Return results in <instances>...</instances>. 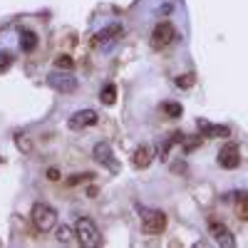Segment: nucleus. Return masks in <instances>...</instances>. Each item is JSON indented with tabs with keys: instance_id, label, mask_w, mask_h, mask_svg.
I'll return each mask as SVG.
<instances>
[{
	"instance_id": "nucleus-5",
	"label": "nucleus",
	"mask_w": 248,
	"mask_h": 248,
	"mask_svg": "<svg viewBox=\"0 0 248 248\" xmlns=\"http://www.w3.org/2000/svg\"><path fill=\"white\" fill-rule=\"evenodd\" d=\"M92 156L102 164L105 169H109V171H119V164H117V159L112 156V147L107 141H102V144H94V149H92Z\"/></svg>"
},
{
	"instance_id": "nucleus-1",
	"label": "nucleus",
	"mask_w": 248,
	"mask_h": 248,
	"mask_svg": "<svg viewBox=\"0 0 248 248\" xmlns=\"http://www.w3.org/2000/svg\"><path fill=\"white\" fill-rule=\"evenodd\" d=\"M75 233H77V241L85 246V248L102 246V233H99V229L94 226V221L87 218V216L77 218V223H75Z\"/></svg>"
},
{
	"instance_id": "nucleus-2",
	"label": "nucleus",
	"mask_w": 248,
	"mask_h": 248,
	"mask_svg": "<svg viewBox=\"0 0 248 248\" xmlns=\"http://www.w3.org/2000/svg\"><path fill=\"white\" fill-rule=\"evenodd\" d=\"M30 218H32V223H35V229H37V231H43V233L52 231V229H55V223H57V214H55V209H50V206H45V203H35Z\"/></svg>"
},
{
	"instance_id": "nucleus-22",
	"label": "nucleus",
	"mask_w": 248,
	"mask_h": 248,
	"mask_svg": "<svg viewBox=\"0 0 248 248\" xmlns=\"http://www.w3.org/2000/svg\"><path fill=\"white\" fill-rule=\"evenodd\" d=\"M47 179H50V181H57V179H60V171H57V169H50V171H47Z\"/></svg>"
},
{
	"instance_id": "nucleus-12",
	"label": "nucleus",
	"mask_w": 248,
	"mask_h": 248,
	"mask_svg": "<svg viewBox=\"0 0 248 248\" xmlns=\"http://www.w3.org/2000/svg\"><path fill=\"white\" fill-rule=\"evenodd\" d=\"M117 35H122V28H119V25H107L105 30H102V32L92 40V45H105V43H112V40H117Z\"/></svg>"
},
{
	"instance_id": "nucleus-19",
	"label": "nucleus",
	"mask_w": 248,
	"mask_h": 248,
	"mask_svg": "<svg viewBox=\"0 0 248 248\" xmlns=\"http://www.w3.org/2000/svg\"><path fill=\"white\" fill-rule=\"evenodd\" d=\"M57 241H60V243H70V241H72V231L62 226V229L57 231Z\"/></svg>"
},
{
	"instance_id": "nucleus-15",
	"label": "nucleus",
	"mask_w": 248,
	"mask_h": 248,
	"mask_svg": "<svg viewBox=\"0 0 248 248\" xmlns=\"http://www.w3.org/2000/svg\"><path fill=\"white\" fill-rule=\"evenodd\" d=\"M161 112L167 117H181V105H174V102H167V105H161Z\"/></svg>"
},
{
	"instance_id": "nucleus-16",
	"label": "nucleus",
	"mask_w": 248,
	"mask_h": 248,
	"mask_svg": "<svg viewBox=\"0 0 248 248\" xmlns=\"http://www.w3.org/2000/svg\"><path fill=\"white\" fill-rule=\"evenodd\" d=\"M75 65V60L70 57V55H60V57H55V67H60V70H70Z\"/></svg>"
},
{
	"instance_id": "nucleus-14",
	"label": "nucleus",
	"mask_w": 248,
	"mask_h": 248,
	"mask_svg": "<svg viewBox=\"0 0 248 248\" xmlns=\"http://www.w3.org/2000/svg\"><path fill=\"white\" fill-rule=\"evenodd\" d=\"M99 99H102V105H114V99H117V87L114 85H105L99 92Z\"/></svg>"
},
{
	"instance_id": "nucleus-18",
	"label": "nucleus",
	"mask_w": 248,
	"mask_h": 248,
	"mask_svg": "<svg viewBox=\"0 0 248 248\" xmlns=\"http://www.w3.org/2000/svg\"><path fill=\"white\" fill-rule=\"evenodd\" d=\"M194 82H196V77H194V75H181V77H176V87L189 90V87H194Z\"/></svg>"
},
{
	"instance_id": "nucleus-3",
	"label": "nucleus",
	"mask_w": 248,
	"mask_h": 248,
	"mask_svg": "<svg viewBox=\"0 0 248 248\" xmlns=\"http://www.w3.org/2000/svg\"><path fill=\"white\" fill-rule=\"evenodd\" d=\"M141 226L144 233H161L167 229V216L161 211H141Z\"/></svg>"
},
{
	"instance_id": "nucleus-13",
	"label": "nucleus",
	"mask_w": 248,
	"mask_h": 248,
	"mask_svg": "<svg viewBox=\"0 0 248 248\" xmlns=\"http://www.w3.org/2000/svg\"><path fill=\"white\" fill-rule=\"evenodd\" d=\"M37 47V35L35 32H23L20 35V50L23 52H35Z\"/></svg>"
},
{
	"instance_id": "nucleus-17",
	"label": "nucleus",
	"mask_w": 248,
	"mask_h": 248,
	"mask_svg": "<svg viewBox=\"0 0 248 248\" xmlns=\"http://www.w3.org/2000/svg\"><path fill=\"white\" fill-rule=\"evenodd\" d=\"M238 216L243 221H248V194H241L238 196Z\"/></svg>"
},
{
	"instance_id": "nucleus-9",
	"label": "nucleus",
	"mask_w": 248,
	"mask_h": 248,
	"mask_svg": "<svg viewBox=\"0 0 248 248\" xmlns=\"http://www.w3.org/2000/svg\"><path fill=\"white\" fill-rule=\"evenodd\" d=\"M47 82H50V87H55V90H57V92H62V94L75 92V90H77V85H79V82H77L75 77H70V75H52Z\"/></svg>"
},
{
	"instance_id": "nucleus-10",
	"label": "nucleus",
	"mask_w": 248,
	"mask_h": 248,
	"mask_svg": "<svg viewBox=\"0 0 248 248\" xmlns=\"http://www.w3.org/2000/svg\"><path fill=\"white\" fill-rule=\"evenodd\" d=\"M132 164H134V169H147L149 164H152V152H149V147H137L134 154H132Z\"/></svg>"
},
{
	"instance_id": "nucleus-20",
	"label": "nucleus",
	"mask_w": 248,
	"mask_h": 248,
	"mask_svg": "<svg viewBox=\"0 0 248 248\" xmlns=\"http://www.w3.org/2000/svg\"><path fill=\"white\" fill-rule=\"evenodd\" d=\"M10 55L8 52H0V70H8V65H10Z\"/></svg>"
},
{
	"instance_id": "nucleus-21",
	"label": "nucleus",
	"mask_w": 248,
	"mask_h": 248,
	"mask_svg": "<svg viewBox=\"0 0 248 248\" xmlns=\"http://www.w3.org/2000/svg\"><path fill=\"white\" fill-rule=\"evenodd\" d=\"M15 139H17V144H20V149H23V152H30V144L23 139V134H17Z\"/></svg>"
},
{
	"instance_id": "nucleus-11",
	"label": "nucleus",
	"mask_w": 248,
	"mask_h": 248,
	"mask_svg": "<svg viewBox=\"0 0 248 248\" xmlns=\"http://www.w3.org/2000/svg\"><path fill=\"white\" fill-rule=\"evenodd\" d=\"M199 129L203 137H229L231 134L229 127H216V124H209L206 119H199Z\"/></svg>"
},
{
	"instance_id": "nucleus-6",
	"label": "nucleus",
	"mask_w": 248,
	"mask_h": 248,
	"mask_svg": "<svg viewBox=\"0 0 248 248\" xmlns=\"http://www.w3.org/2000/svg\"><path fill=\"white\" fill-rule=\"evenodd\" d=\"M99 114L94 109H82V112H75L67 122L70 129H85V127H92V124H97Z\"/></svg>"
},
{
	"instance_id": "nucleus-8",
	"label": "nucleus",
	"mask_w": 248,
	"mask_h": 248,
	"mask_svg": "<svg viewBox=\"0 0 248 248\" xmlns=\"http://www.w3.org/2000/svg\"><path fill=\"white\" fill-rule=\"evenodd\" d=\"M211 236L216 238V243L218 246H223V248H231V246H236V238H233V233L226 229L223 223H218V221H211Z\"/></svg>"
},
{
	"instance_id": "nucleus-7",
	"label": "nucleus",
	"mask_w": 248,
	"mask_h": 248,
	"mask_svg": "<svg viewBox=\"0 0 248 248\" xmlns=\"http://www.w3.org/2000/svg\"><path fill=\"white\" fill-rule=\"evenodd\" d=\"M218 164L223 169H236L241 164V149L236 144H226V147L218 152Z\"/></svg>"
},
{
	"instance_id": "nucleus-4",
	"label": "nucleus",
	"mask_w": 248,
	"mask_h": 248,
	"mask_svg": "<svg viewBox=\"0 0 248 248\" xmlns=\"http://www.w3.org/2000/svg\"><path fill=\"white\" fill-rule=\"evenodd\" d=\"M174 40H176V30H174L171 23H159L152 32V45L154 47H167V45L174 43Z\"/></svg>"
}]
</instances>
